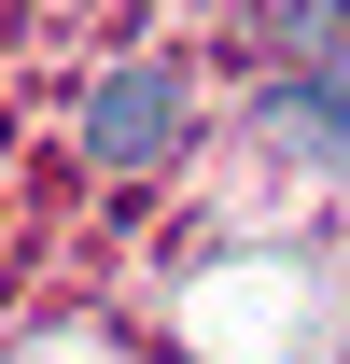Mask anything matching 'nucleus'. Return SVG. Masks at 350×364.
<instances>
[{
	"mask_svg": "<svg viewBox=\"0 0 350 364\" xmlns=\"http://www.w3.org/2000/svg\"><path fill=\"white\" fill-rule=\"evenodd\" d=\"M280 127H295V154H322V168L350 182V56L308 70V85H280Z\"/></svg>",
	"mask_w": 350,
	"mask_h": 364,
	"instance_id": "f03ea898",
	"label": "nucleus"
},
{
	"mask_svg": "<svg viewBox=\"0 0 350 364\" xmlns=\"http://www.w3.org/2000/svg\"><path fill=\"white\" fill-rule=\"evenodd\" d=\"M182 154V70H112V85L85 98V168H112V182H140V168H169Z\"/></svg>",
	"mask_w": 350,
	"mask_h": 364,
	"instance_id": "f257e3e1",
	"label": "nucleus"
}]
</instances>
